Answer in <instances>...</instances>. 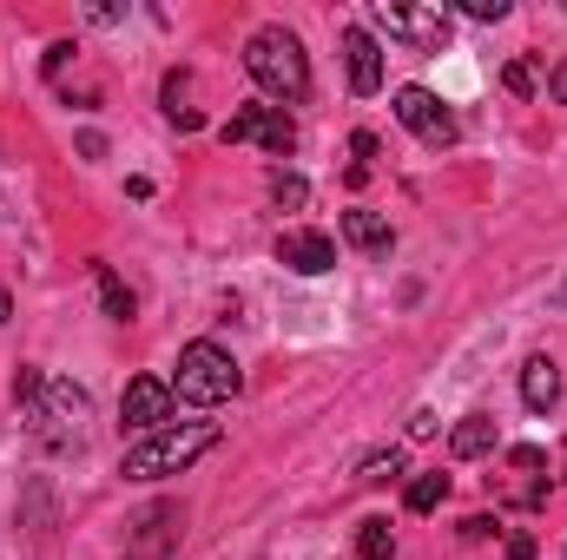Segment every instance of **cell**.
<instances>
[{
  "mask_svg": "<svg viewBox=\"0 0 567 560\" xmlns=\"http://www.w3.org/2000/svg\"><path fill=\"white\" fill-rule=\"evenodd\" d=\"M212 448H218V422H172V428H158V435H145V442L126 448L120 475L126 481H165V475H185Z\"/></svg>",
  "mask_w": 567,
  "mask_h": 560,
  "instance_id": "1",
  "label": "cell"
},
{
  "mask_svg": "<svg viewBox=\"0 0 567 560\" xmlns=\"http://www.w3.org/2000/svg\"><path fill=\"white\" fill-rule=\"evenodd\" d=\"M245 73H251L278 106L310 100V60H303V46H297L290 27H258V33L245 40Z\"/></svg>",
  "mask_w": 567,
  "mask_h": 560,
  "instance_id": "2",
  "label": "cell"
},
{
  "mask_svg": "<svg viewBox=\"0 0 567 560\" xmlns=\"http://www.w3.org/2000/svg\"><path fill=\"white\" fill-rule=\"evenodd\" d=\"M86 416H93V403H86V390H80V383H66V376H47V383H40V396L27 403L33 442H40V448H53V455L80 448Z\"/></svg>",
  "mask_w": 567,
  "mask_h": 560,
  "instance_id": "3",
  "label": "cell"
},
{
  "mask_svg": "<svg viewBox=\"0 0 567 560\" xmlns=\"http://www.w3.org/2000/svg\"><path fill=\"white\" fill-rule=\"evenodd\" d=\"M238 383H245V376H238V363H231L218 343L198 336V343L178 350V383H172L178 403H225V396H238Z\"/></svg>",
  "mask_w": 567,
  "mask_h": 560,
  "instance_id": "4",
  "label": "cell"
},
{
  "mask_svg": "<svg viewBox=\"0 0 567 560\" xmlns=\"http://www.w3.org/2000/svg\"><path fill=\"white\" fill-rule=\"evenodd\" d=\"M218 133H225V145H265L271 158H290V152H297V126H290L284 106H245V113H231Z\"/></svg>",
  "mask_w": 567,
  "mask_h": 560,
  "instance_id": "5",
  "label": "cell"
},
{
  "mask_svg": "<svg viewBox=\"0 0 567 560\" xmlns=\"http://www.w3.org/2000/svg\"><path fill=\"white\" fill-rule=\"evenodd\" d=\"M370 20H377L390 40H410V46H423V53H442V40H449V7H442V0H435V7H390V0H377Z\"/></svg>",
  "mask_w": 567,
  "mask_h": 560,
  "instance_id": "6",
  "label": "cell"
},
{
  "mask_svg": "<svg viewBox=\"0 0 567 560\" xmlns=\"http://www.w3.org/2000/svg\"><path fill=\"white\" fill-rule=\"evenodd\" d=\"M390 113H396V126H410L423 145H455L462 139V126H455V113L429 93V86H403L396 100H390Z\"/></svg>",
  "mask_w": 567,
  "mask_h": 560,
  "instance_id": "7",
  "label": "cell"
},
{
  "mask_svg": "<svg viewBox=\"0 0 567 560\" xmlns=\"http://www.w3.org/2000/svg\"><path fill=\"white\" fill-rule=\"evenodd\" d=\"M120 422H126L133 435H158V428H172V390H165L158 376H133L126 396H120Z\"/></svg>",
  "mask_w": 567,
  "mask_h": 560,
  "instance_id": "8",
  "label": "cell"
},
{
  "mask_svg": "<svg viewBox=\"0 0 567 560\" xmlns=\"http://www.w3.org/2000/svg\"><path fill=\"white\" fill-rule=\"evenodd\" d=\"M278 265H290L297 278H323V271L337 265V238H330V231H303V225H297V231H284V238H278Z\"/></svg>",
  "mask_w": 567,
  "mask_h": 560,
  "instance_id": "9",
  "label": "cell"
},
{
  "mask_svg": "<svg viewBox=\"0 0 567 560\" xmlns=\"http://www.w3.org/2000/svg\"><path fill=\"white\" fill-rule=\"evenodd\" d=\"M343 60H350V93L370 100V93L383 86V46H377L363 27H350V33H343Z\"/></svg>",
  "mask_w": 567,
  "mask_h": 560,
  "instance_id": "10",
  "label": "cell"
},
{
  "mask_svg": "<svg viewBox=\"0 0 567 560\" xmlns=\"http://www.w3.org/2000/svg\"><path fill=\"white\" fill-rule=\"evenodd\" d=\"M522 403H528L535 416H548V409L561 403V363H555V356H528V363H522Z\"/></svg>",
  "mask_w": 567,
  "mask_h": 560,
  "instance_id": "11",
  "label": "cell"
},
{
  "mask_svg": "<svg viewBox=\"0 0 567 560\" xmlns=\"http://www.w3.org/2000/svg\"><path fill=\"white\" fill-rule=\"evenodd\" d=\"M343 245H357V251H370V258H390V245H396V231H390V218H377V211H343Z\"/></svg>",
  "mask_w": 567,
  "mask_h": 560,
  "instance_id": "12",
  "label": "cell"
},
{
  "mask_svg": "<svg viewBox=\"0 0 567 560\" xmlns=\"http://www.w3.org/2000/svg\"><path fill=\"white\" fill-rule=\"evenodd\" d=\"M449 455H455V462L495 455V416H462L455 428H449Z\"/></svg>",
  "mask_w": 567,
  "mask_h": 560,
  "instance_id": "13",
  "label": "cell"
},
{
  "mask_svg": "<svg viewBox=\"0 0 567 560\" xmlns=\"http://www.w3.org/2000/svg\"><path fill=\"white\" fill-rule=\"evenodd\" d=\"M100 303H106V317H113V323H133V290L120 283L113 265H100Z\"/></svg>",
  "mask_w": 567,
  "mask_h": 560,
  "instance_id": "14",
  "label": "cell"
},
{
  "mask_svg": "<svg viewBox=\"0 0 567 560\" xmlns=\"http://www.w3.org/2000/svg\"><path fill=\"white\" fill-rule=\"evenodd\" d=\"M357 554H363V560H390V554H396L390 521H377V515H370V521H357Z\"/></svg>",
  "mask_w": 567,
  "mask_h": 560,
  "instance_id": "15",
  "label": "cell"
},
{
  "mask_svg": "<svg viewBox=\"0 0 567 560\" xmlns=\"http://www.w3.org/2000/svg\"><path fill=\"white\" fill-rule=\"evenodd\" d=\"M442 501H449V475H442V468H429V475L410 481V515H429V508H442Z\"/></svg>",
  "mask_w": 567,
  "mask_h": 560,
  "instance_id": "16",
  "label": "cell"
},
{
  "mask_svg": "<svg viewBox=\"0 0 567 560\" xmlns=\"http://www.w3.org/2000/svg\"><path fill=\"white\" fill-rule=\"evenodd\" d=\"M508 462H515L522 475H542V468H548V455H542V448H508ZM542 495H548V488H515V501H522V508H542Z\"/></svg>",
  "mask_w": 567,
  "mask_h": 560,
  "instance_id": "17",
  "label": "cell"
},
{
  "mask_svg": "<svg viewBox=\"0 0 567 560\" xmlns=\"http://www.w3.org/2000/svg\"><path fill=\"white\" fill-rule=\"evenodd\" d=\"M271 198L290 205V211H303V205H310V185H303L297 172H271Z\"/></svg>",
  "mask_w": 567,
  "mask_h": 560,
  "instance_id": "18",
  "label": "cell"
},
{
  "mask_svg": "<svg viewBox=\"0 0 567 560\" xmlns=\"http://www.w3.org/2000/svg\"><path fill=\"white\" fill-rule=\"evenodd\" d=\"M403 475V455L390 448V455H363V468H357V481H396Z\"/></svg>",
  "mask_w": 567,
  "mask_h": 560,
  "instance_id": "19",
  "label": "cell"
},
{
  "mask_svg": "<svg viewBox=\"0 0 567 560\" xmlns=\"http://www.w3.org/2000/svg\"><path fill=\"white\" fill-rule=\"evenodd\" d=\"M502 86H508L515 100H528V93H535V60H508V66H502Z\"/></svg>",
  "mask_w": 567,
  "mask_h": 560,
  "instance_id": "20",
  "label": "cell"
},
{
  "mask_svg": "<svg viewBox=\"0 0 567 560\" xmlns=\"http://www.w3.org/2000/svg\"><path fill=\"white\" fill-rule=\"evenodd\" d=\"M40 383H47V376H40L33 363H20V376H13V403H33V396H40Z\"/></svg>",
  "mask_w": 567,
  "mask_h": 560,
  "instance_id": "21",
  "label": "cell"
},
{
  "mask_svg": "<svg viewBox=\"0 0 567 560\" xmlns=\"http://www.w3.org/2000/svg\"><path fill=\"white\" fill-rule=\"evenodd\" d=\"M468 20H508V0H462Z\"/></svg>",
  "mask_w": 567,
  "mask_h": 560,
  "instance_id": "22",
  "label": "cell"
},
{
  "mask_svg": "<svg viewBox=\"0 0 567 560\" xmlns=\"http://www.w3.org/2000/svg\"><path fill=\"white\" fill-rule=\"evenodd\" d=\"M73 53H80L73 40H53V46H47V73H66V60H73Z\"/></svg>",
  "mask_w": 567,
  "mask_h": 560,
  "instance_id": "23",
  "label": "cell"
},
{
  "mask_svg": "<svg viewBox=\"0 0 567 560\" xmlns=\"http://www.w3.org/2000/svg\"><path fill=\"white\" fill-rule=\"evenodd\" d=\"M488 535H495V521H488V515H468V521H462V541H488Z\"/></svg>",
  "mask_w": 567,
  "mask_h": 560,
  "instance_id": "24",
  "label": "cell"
},
{
  "mask_svg": "<svg viewBox=\"0 0 567 560\" xmlns=\"http://www.w3.org/2000/svg\"><path fill=\"white\" fill-rule=\"evenodd\" d=\"M435 428H442V422L429 416V409H416V416H410V435H416V442H429V435H435Z\"/></svg>",
  "mask_w": 567,
  "mask_h": 560,
  "instance_id": "25",
  "label": "cell"
},
{
  "mask_svg": "<svg viewBox=\"0 0 567 560\" xmlns=\"http://www.w3.org/2000/svg\"><path fill=\"white\" fill-rule=\"evenodd\" d=\"M548 100H561V106H567V60L548 73Z\"/></svg>",
  "mask_w": 567,
  "mask_h": 560,
  "instance_id": "26",
  "label": "cell"
},
{
  "mask_svg": "<svg viewBox=\"0 0 567 560\" xmlns=\"http://www.w3.org/2000/svg\"><path fill=\"white\" fill-rule=\"evenodd\" d=\"M508 560H535V541L528 535H508Z\"/></svg>",
  "mask_w": 567,
  "mask_h": 560,
  "instance_id": "27",
  "label": "cell"
},
{
  "mask_svg": "<svg viewBox=\"0 0 567 560\" xmlns=\"http://www.w3.org/2000/svg\"><path fill=\"white\" fill-rule=\"evenodd\" d=\"M7 317H13V297H7V283H0V323H7Z\"/></svg>",
  "mask_w": 567,
  "mask_h": 560,
  "instance_id": "28",
  "label": "cell"
},
{
  "mask_svg": "<svg viewBox=\"0 0 567 560\" xmlns=\"http://www.w3.org/2000/svg\"><path fill=\"white\" fill-rule=\"evenodd\" d=\"M555 303H561V310H567V283H561V290H555Z\"/></svg>",
  "mask_w": 567,
  "mask_h": 560,
  "instance_id": "29",
  "label": "cell"
},
{
  "mask_svg": "<svg viewBox=\"0 0 567 560\" xmlns=\"http://www.w3.org/2000/svg\"><path fill=\"white\" fill-rule=\"evenodd\" d=\"M561 468H567V455H561ZM561 481H567V475H561Z\"/></svg>",
  "mask_w": 567,
  "mask_h": 560,
  "instance_id": "30",
  "label": "cell"
},
{
  "mask_svg": "<svg viewBox=\"0 0 567 560\" xmlns=\"http://www.w3.org/2000/svg\"><path fill=\"white\" fill-rule=\"evenodd\" d=\"M145 560H158V554H145Z\"/></svg>",
  "mask_w": 567,
  "mask_h": 560,
  "instance_id": "31",
  "label": "cell"
}]
</instances>
